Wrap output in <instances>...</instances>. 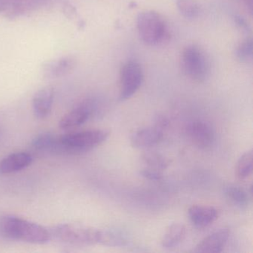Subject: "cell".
<instances>
[{"label":"cell","mask_w":253,"mask_h":253,"mask_svg":"<svg viewBox=\"0 0 253 253\" xmlns=\"http://www.w3.org/2000/svg\"><path fill=\"white\" fill-rule=\"evenodd\" d=\"M0 235L7 239L42 244L51 239L50 230L21 217L6 215L0 218Z\"/></svg>","instance_id":"6da1fadb"},{"label":"cell","mask_w":253,"mask_h":253,"mask_svg":"<svg viewBox=\"0 0 253 253\" xmlns=\"http://www.w3.org/2000/svg\"><path fill=\"white\" fill-rule=\"evenodd\" d=\"M137 29L141 41L146 45L157 46L169 38L168 26L164 17L154 11H145L137 17Z\"/></svg>","instance_id":"7a4b0ae2"},{"label":"cell","mask_w":253,"mask_h":253,"mask_svg":"<svg viewBox=\"0 0 253 253\" xmlns=\"http://www.w3.org/2000/svg\"><path fill=\"white\" fill-rule=\"evenodd\" d=\"M110 135L105 129L88 130L59 137L60 153L78 154L88 152L104 143Z\"/></svg>","instance_id":"3957f363"},{"label":"cell","mask_w":253,"mask_h":253,"mask_svg":"<svg viewBox=\"0 0 253 253\" xmlns=\"http://www.w3.org/2000/svg\"><path fill=\"white\" fill-rule=\"evenodd\" d=\"M51 238L75 246H93L100 244V229L73 223L57 225L50 229Z\"/></svg>","instance_id":"277c9868"},{"label":"cell","mask_w":253,"mask_h":253,"mask_svg":"<svg viewBox=\"0 0 253 253\" xmlns=\"http://www.w3.org/2000/svg\"><path fill=\"white\" fill-rule=\"evenodd\" d=\"M180 63L185 75L195 82H204L210 75L208 57L201 47L195 44L187 45L183 50Z\"/></svg>","instance_id":"5b68a950"},{"label":"cell","mask_w":253,"mask_h":253,"mask_svg":"<svg viewBox=\"0 0 253 253\" xmlns=\"http://www.w3.org/2000/svg\"><path fill=\"white\" fill-rule=\"evenodd\" d=\"M143 79V69L137 62L130 60L124 63L120 71V101L131 98L141 86Z\"/></svg>","instance_id":"8992f818"},{"label":"cell","mask_w":253,"mask_h":253,"mask_svg":"<svg viewBox=\"0 0 253 253\" xmlns=\"http://www.w3.org/2000/svg\"><path fill=\"white\" fill-rule=\"evenodd\" d=\"M186 134L193 145L201 149H210L215 141L214 128L205 121L191 122L186 127Z\"/></svg>","instance_id":"52a82bcc"},{"label":"cell","mask_w":253,"mask_h":253,"mask_svg":"<svg viewBox=\"0 0 253 253\" xmlns=\"http://www.w3.org/2000/svg\"><path fill=\"white\" fill-rule=\"evenodd\" d=\"M95 109V103L91 100H85L74 108L60 120L59 126L62 129L77 128L85 124Z\"/></svg>","instance_id":"ba28073f"},{"label":"cell","mask_w":253,"mask_h":253,"mask_svg":"<svg viewBox=\"0 0 253 253\" xmlns=\"http://www.w3.org/2000/svg\"><path fill=\"white\" fill-rule=\"evenodd\" d=\"M76 66L77 58L75 56H63L44 63L42 72L43 76L48 79H58L67 76Z\"/></svg>","instance_id":"9c48e42d"},{"label":"cell","mask_w":253,"mask_h":253,"mask_svg":"<svg viewBox=\"0 0 253 253\" xmlns=\"http://www.w3.org/2000/svg\"><path fill=\"white\" fill-rule=\"evenodd\" d=\"M230 232L229 229H220L203 239L195 247L193 252L198 253H221L227 243Z\"/></svg>","instance_id":"30bf717a"},{"label":"cell","mask_w":253,"mask_h":253,"mask_svg":"<svg viewBox=\"0 0 253 253\" xmlns=\"http://www.w3.org/2000/svg\"><path fill=\"white\" fill-rule=\"evenodd\" d=\"M192 225L198 229L207 227L212 224L218 217V211L209 206L194 205L188 211Z\"/></svg>","instance_id":"8fae6325"},{"label":"cell","mask_w":253,"mask_h":253,"mask_svg":"<svg viewBox=\"0 0 253 253\" xmlns=\"http://www.w3.org/2000/svg\"><path fill=\"white\" fill-rule=\"evenodd\" d=\"M54 97V88L51 86L44 87L36 92L33 98V109L37 118L44 119L50 115Z\"/></svg>","instance_id":"7c38bea8"},{"label":"cell","mask_w":253,"mask_h":253,"mask_svg":"<svg viewBox=\"0 0 253 253\" xmlns=\"http://www.w3.org/2000/svg\"><path fill=\"white\" fill-rule=\"evenodd\" d=\"M164 137V131L156 127L142 128L133 134L131 143L137 149H146L158 144Z\"/></svg>","instance_id":"4fadbf2b"},{"label":"cell","mask_w":253,"mask_h":253,"mask_svg":"<svg viewBox=\"0 0 253 253\" xmlns=\"http://www.w3.org/2000/svg\"><path fill=\"white\" fill-rule=\"evenodd\" d=\"M33 162L32 155L26 152L11 154L0 162V172L11 174L24 169Z\"/></svg>","instance_id":"5bb4252c"},{"label":"cell","mask_w":253,"mask_h":253,"mask_svg":"<svg viewBox=\"0 0 253 253\" xmlns=\"http://www.w3.org/2000/svg\"><path fill=\"white\" fill-rule=\"evenodd\" d=\"M129 241L125 231L120 229H100V244L107 247H124Z\"/></svg>","instance_id":"9a60e30c"},{"label":"cell","mask_w":253,"mask_h":253,"mask_svg":"<svg viewBox=\"0 0 253 253\" xmlns=\"http://www.w3.org/2000/svg\"><path fill=\"white\" fill-rule=\"evenodd\" d=\"M186 227L180 223H173L169 226L161 240L163 247L172 249L177 247L186 236Z\"/></svg>","instance_id":"2e32d148"},{"label":"cell","mask_w":253,"mask_h":253,"mask_svg":"<svg viewBox=\"0 0 253 253\" xmlns=\"http://www.w3.org/2000/svg\"><path fill=\"white\" fill-rule=\"evenodd\" d=\"M226 199L231 204L240 209L247 208L249 204V197L247 192L240 186L228 185L223 189Z\"/></svg>","instance_id":"e0dca14e"},{"label":"cell","mask_w":253,"mask_h":253,"mask_svg":"<svg viewBox=\"0 0 253 253\" xmlns=\"http://www.w3.org/2000/svg\"><path fill=\"white\" fill-rule=\"evenodd\" d=\"M32 146L36 150L41 152L58 153L59 137L48 133L42 134L32 141Z\"/></svg>","instance_id":"ac0fdd59"},{"label":"cell","mask_w":253,"mask_h":253,"mask_svg":"<svg viewBox=\"0 0 253 253\" xmlns=\"http://www.w3.org/2000/svg\"><path fill=\"white\" fill-rule=\"evenodd\" d=\"M142 161L146 167L163 171L170 164L169 160L156 152H146L142 155Z\"/></svg>","instance_id":"d6986e66"},{"label":"cell","mask_w":253,"mask_h":253,"mask_svg":"<svg viewBox=\"0 0 253 253\" xmlns=\"http://www.w3.org/2000/svg\"><path fill=\"white\" fill-rule=\"evenodd\" d=\"M253 171V152L252 149L243 154L239 158L236 167V174L238 178L245 180L252 175Z\"/></svg>","instance_id":"ffe728a7"},{"label":"cell","mask_w":253,"mask_h":253,"mask_svg":"<svg viewBox=\"0 0 253 253\" xmlns=\"http://www.w3.org/2000/svg\"><path fill=\"white\" fill-rule=\"evenodd\" d=\"M24 13V8L21 4L15 1H4L0 3V15L6 19H16Z\"/></svg>","instance_id":"44dd1931"},{"label":"cell","mask_w":253,"mask_h":253,"mask_svg":"<svg viewBox=\"0 0 253 253\" xmlns=\"http://www.w3.org/2000/svg\"><path fill=\"white\" fill-rule=\"evenodd\" d=\"M236 58L241 63H249L253 57V42L251 38L243 40L235 48Z\"/></svg>","instance_id":"7402d4cb"},{"label":"cell","mask_w":253,"mask_h":253,"mask_svg":"<svg viewBox=\"0 0 253 253\" xmlns=\"http://www.w3.org/2000/svg\"><path fill=\"white\" fill-rule=\"evenodd\" d=\"M175 2L177 9L186 18L195 19L199 16V5L195 0H175Z\"/></svg>","instance_id":"603a6c76"},{"label":"cell","mask_w":253,"mask_h":253,"mask_svg":"<svg viewBox=\"0 0 253 253\" xmlns=\"http://www.w3.org/2000/svg\"><path fill=\"white\" fill-rule=\"evenodd\" d=\"M140 174L145 178L152 181H158L161 180L163 177L162 171L158 170L153 169L145 167L140 171Z\"/></svg>","instance_id":"cb8c5ba5"},{"label":"cell","mask_w":253,"mask_h":253,"mask_svg":"<svg viewBox=\"0 0 253 253\" xmlns=\"http://www.w3.org/2000/svg\"><path fill=\"white\" fill-rule=\"evenodd\" d=\"M154 126L158 128L161 131H164L169 126L170 122L167 117L161 114H158L154 117Z\"/></svg>","instance_id":"d4e9b609"},{"label":"cell","mask_w":253,"mask_h":253,"mask_svg":"<svg viewBox=\"0 0 253 253\" xmlns=\"http://www.w3.org/2000/svg\"><path fill=\"white\" fill-rule=\"evenodd\" d=\"M63 13L67 18L74 19L77 16V9L72 4L67 2L63 7Z\"/></svg>","instance_id":"484cf974"},{"label":"cell","mask_w":253,"mask_h":253,"mask_svg":"<svg viewBox=\"0 0 253 253\" xmlns=\"http://www.w3.org/2000/svg\"><path fill=\"white\" fill-rule=\"evenodd\" d=\"M234 20H235V23H236L237 26H238L240 29L244 30V32H247L250 31V26H249L248 23L246 21L245 19L243 18L241 16H235V17H234Z\"/></svg>","instance_id":"4316f807"},{"label":"cell","mask_w":253,"mask_h":253,"mask_svg":"<svg viewBox=\"0 0 253 253\" xmlns=\"http://www.w3.org/2000/svg\"><path fill=\"white\" fill-rule=\"evenodd\" d=\"M247 7L250 14H253V0H240Z\"/></svg>","instance_id":"83f0119b"}]
</instances>
